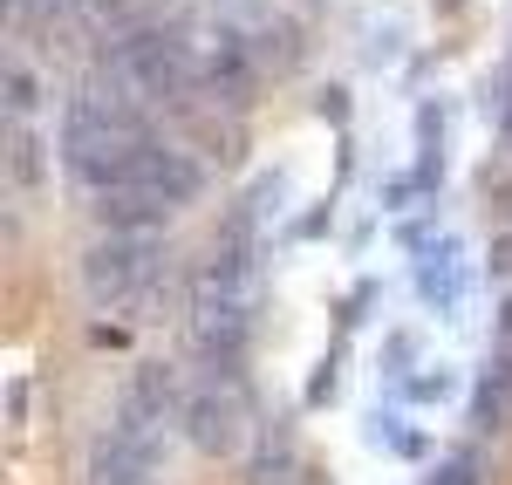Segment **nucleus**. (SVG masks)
I'll return each instance as SVG.
<instances>
[{"mask_svg":"<svg viewBox=\"0 0 512 485\" xmlns=\"http://www.w3.org/2000/svg\"><path fill=\"white\" fill-rule=\"evenodd\" d=\"M158 151V130H151V110L130 103L123 89H82L76 103L62 110V137H55V158L76 178V192H117L130 185Z\"/></svg>","mask_w":512,"mask_h":485,"instance_id":"f257e3e1","label":"nucleus"},{"mask_svg":"<svg viewBox=\"0 0 512 485\" xmlns=\"http://www.w3.org/2000/svg\"><path fill=\"white\" fill-rule=\"evenodd\" d=\"M178 424H185V438H192L198 451H212V458H233L239 438H246V410H239V397L226 390V383H212V376L178 404Z\"/></svg>","mask_w":512,"mask_h":485,"instance_id":"39448f33","label":"nucleus"},{"mask_svg":"<svg viewBox=\"0 0 512 485\" xmlns=\"http://www.w3.org/2000/svg\"><path fill=\"white\" fill-rule=\"evenodd\" d=\"M35 103H41V82L28 76V69H14V76H7V110H14V123L35 117Z\"/></svg>","mask_w":512,"mask_h":485,"instance_id":"f8f14e48","label":"nucleus"},{"mask_svg":"<svg viewBox=\"0 0 512 485\" xmlns=\"http://www.w3.org/2000/svg\"><path fill=\"white\" fill-rule=\"evenodd\" d=\"M158 274H164V246L151 233H103V240L82 253V287L103 308L137 301L144 287H158Z\"/></svg>","mask_w":512,"mask_h":485,"instance_id":"20e7f679","label":"nucleus"},{"mask_svg":"<svg viewBox=\"0 0 512 485\" xmlns=\"http://www.w3.org/2000/svg\"><path fill=\"white\" fill-rule=\"evenodd\" d=\"M192 199H205V164L185 158V151H171V144H158L151 164H144L130 185L96 192L89 212H96V226H103V233H158L164 219H171V212H185Z\"/></svg>","mask_w":512,"mask_h":485,"instance_id":"7ed1b4c3","label":"nucleus"},{"mask_svg":"<svg viewBox=\"0 0 512 485\" xmlns=\"http://www.w3.org/2000/svg\"><path fill=\"white\" fill-rule=\"evenodd\" d=\"M178 390H171V363H144L130 376V390H123V410L117 424H137V431H158L164 417H178Z\"/></svg>","mask_w":512,"mask_h":485,"instance_id":"6e6552de","label":"nucleus"},{"mask_svg":"<svg viewBox=\"0 0 512 485\" xmlns=\"http://www.w3.org/2000/svg\"><path fill=\"white\" fill-rule=\"evenodd\" d=\"M424 485H478V458H451V465H437Z\"/></svg>","mask_w":512,"mask_h":485,"instance_id":"4468645a","label":"nucleus"},{"mask_svg":"<svg viewBox=\"0 0 512 485\" xmlns=\"http://www.w3.org/2000/svg\"><path fill=\"white\" fill-rule=\"evenodd\" d=\"M444 383H451V376H444V369H417V376H403V383H396V390H403V397H410V404H437V397H444Z\"/></svg>","mask_w":512,"mask_h":485,"instance_id":"ddd939ff","label":"nucleus"},{"mask_svg":"<svg viewBox=\"0 0 512 485\" xmlns=\"http://www.w3.org/2000/svg\"><path fill=\"white\" fill-rule=\"evenodd\" d=\"M103 82L144 110H178L198 96V48L164 21H130L103 41Z\"/></svg>","mask_w":512,"mask_h":485,"instance_id":"f03ea898","label":"nucleus"},{"mask_svg":"<svg viewBox=\"0 0 512 485\" xmlns=\"http://www.w3.org/2000/svg\"><path fill=\"white\" fill-rule=\"evenodd\" d=\"M158 479V431L110 424L89 451V485H151Z\"/></svg>","mask_w":512,"mask_h":485,"instance_id":"423d86ee","label":"nucleus"},{"mask_svg":"<svg viewBox=\"0 0 512 485\" xmlns=\"http://www.w3.org/2000/svg\"><path fill=\"white\" fill-rule=\"evenodd\" d=\"M499 349H512V294H506V308H499Z\"/></svg>","mask_w":512,"mask_h":485,"instance_id":"dca6fc26","label":"nucleus"},{"mask_svg":"<svg viewBox=\"0 0 512 485\" xmlns=\"http://www.w3.org/2000/svg\"><path fill=\"white\" fill-rule=\"evenodd\" d=\"M506 417H512V349H499V356L485 363V376H478L472 424H478V431H499Z\"/></svg>","mask_w":512,"mask_h":485,"instance_id":"1a4fd4ad","label":"nucleus"},{"mask_svg":"<svg viewBox=\"0 0 512 485\" xmlns=\"http://www.w3.org/2000/svg\"><path fill=\"white\" fill-rule=\"evenodd\" d=\"M7 158H14V185H41V178H48L41 137L28 130V123H14V144H7Z\"/></svg>","mask_w":512,"mask_h":485,"instance_id":"9d476101","label":"nucleus"},{"mask_svg":"<svg viewBox=\"0 0 512 485\" xmlns=\"http://www.w3.org/2000/svg\"><path fill=\"white\" fill-rule=\"evenodd\" d=\"M499 137H506V151H512V76L499 82Z\"/></svg>","mask_w":512,"mask_h":485,"instance_id":"2eb2a0df","label":"nucleus"},{"mask_svg":"<svg viewBox=\"0 0 512 485\" xmlns=\"http://www.w3.org/2000/svg\"><path fill=\"white\" fill-rule=\"evenodd\" d=\"M403 240L424 253V260H417V294H424L431 308H458V294H465V253L451 240H437L431 226H403Z\"/></svg>","mask_w":512,"mask_h":485,"instance_id":"0eeeda50","label":"nucleus"},{"mask_svg":"<svg viewBox=\"0 0 512 485\" xmlns=\"http://www.w3.org/2000/svg\"><path fill=\"white\" fill-rule=\"evenodd\" d=\"M376 431H383V445H390L396 458H431V431H417V424H390V417H383Z\"/></svg>","mask_w":512,"mask_h":485,"instance_id":"9b49d317","label":"nucleus"}]
</instances>
